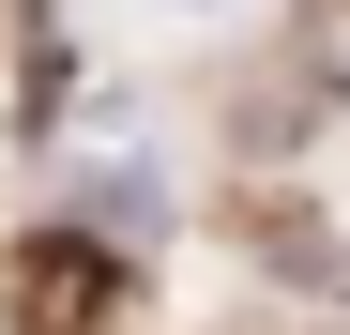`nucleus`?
<instances>
[{
	"instance_id": "1",
	"label": "nucleus",
	"mask_w": 350,
	"mask_h": 335,
	"mask_svg": "<svg viewBox=\"0 0 350 335\" xmlns=\"http://www.w3.org/2000/svg\"><path fill=\"white\" fill-rule=\"evenodd\" d=\"M107 305H122V259H107L92 229H31V259H16V335H107Z\"/></svg>"
},
{
	"instance_id": "3",
	"label": "nucleus",
	"mask_w": 350,
	"mask_h": 335,
	"mask_svg": "<svg viewBox=\"0 0 350 335\" xmlns=\"http://www.w3.org/2000/svg\"><path fill=\"white\" fill-rule=\"evenodd\" d=\"M335 16H350V0H335Z\"/></svg>"
},
{
	"instance_id": "2",
	"label": "nucleus",
	"mask_w": 350,
	"mask_h": 335,
	"mask_svg": "<svg viewBox=\"0 0 350 335\" xmlns=\"http://www.w3.org/2000/svg\"><path fill=\"white\" fill-rule=\"evenodd\" d=\"M167 16H228V0H167Z\"/></svg>"
}]
</instances>
